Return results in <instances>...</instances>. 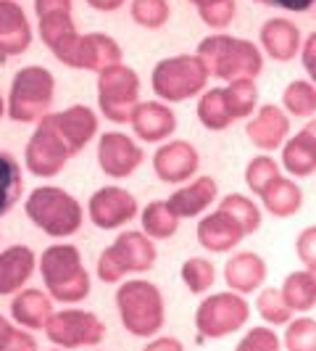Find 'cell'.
Instances as JSON below:
<instances>
[{
  "label": "cell",
  "mask_w": 316,
  "mask_h": 351,
  "mask_svg": "<svg viewBox=\"0 0 316 351\" xmlns=\"http://www.w3.org/2000/svg\"><path fill=\"white\" fill-rule=\"evenodd\" d=\"M198 56L206 61L211 77L235 82V80H259L263 71V56L256 43L243 37L216 35L203 37L198 43Z\"/></svg>",
  "instance_id": "cell-1"
},
{
  "label": "cell",
  "mask_w": 316,
  "mask_h": 351,
  "mask_svg": "<svg viewBox=\"0 0 316 351\" xmlns=\"http://www.w3.org/2000/svg\"><path fill=\"white\" fill-rule=\"evenodd\" d=\"M40 275L45 291L58 304H79L90 293V272L82 264L79 248L71 243L48 246L40 256Z\"/></svg>",
  "instance_id": "cell-2"
},
{
  "label": "cell",
  "mask_w": 316,
  "mask_h": 351,
  "mask_svg": "<svg viewBox=\"0 0 316 351\" xmlns=\"http://www.w3.org/2000/svg\"><path fill=\"white\" fill-rule=\"evenodd\" d=\"M24 214L35 228L58 241L79 232L82 222H85V211L79 206V201L55 185L35 188L24 198Z\"/></svg>",
  "instance_id": "cell-3"
},
{
  "label": "cell",
  "mask_w": 316,
  "mask_h": 351,
  "mask_svg": "<svg viewBox=\"0 0 316 351\" xmlns=\"http://www.w3.org/2000/svg\"><path fill=\"white\" fill-rule=\"evenodd\" d=\"M116 309L124 330L137 338H156L166 322L163 293L150 280H127L116 291Z\"/></svg>",
  "instance_id": "cell-4"
},
{
  "label": "cell",
  "mask_w": 316,
  "mask_h": 351,
  "mask_svg": "<svg viewBox=\"0 0 316 351\" xmlns=\"http://www.w3.org/2000/svg\"><path fill=\"white\" fill-rule=\"evenodd\" d=\"M211 71L198 53L161 58L150 71V88L163 104H182L200 95L209 85Z\"/></svg>",
  "instance_id": "cell-5"
},
{
  "label": "cell",
  "mask_w": 316,
  "mask_h": 351,
  "mask_svg": "<svg viewBox=\"0 0 316 351\" xmlns=\"http://www.w3.org/2000/svg\"><path fill=\"white\" fill-rule=\"evenodd\" d=\"M53 98H55V77L45 66H24L11 80L8 93V114L18 124L40 122L51 114Z\"/></svg>",
  "instance_id": "cell-6"
},
{
  "label": "cell",
  "mask_w": 316,
  "mask_h": 351,
  "mask_svg": "<svg viewBox=\"0 0 316 351\" xmlns=\"http://www.w3.org/2000/svg\"><path fill=\"white\" fill-rule=\"evenodd\" d=\"M156 264V243L142 230H124L119 238L103 248L98 259V280L101 282H122L127 275H140L153 269Z\"/></svg>",
  "instance_id": "cell-7"
},
{
  "label": "cell",
  "mask_w": 316,
  "mask_h": 351,
  "mask_svg": "<svg viewBox=\"0 0 316 351\" xmlns=\"http://www.w3.org/2000/svg\"><path fill=\"white\" fill-rule=\"evenodd\" d=\"M140 106V77L127 64L108 66L98 74V108L108 122L129 124Z\"/></svg>",
  "instance_id": "cell-8"
},
{
  "label": "cell",
  "mask_w": 316,
  "mask_h": 351,
  "mask_svg": "<svg viewBox=\"0 0 316 351\" xmlns=\"http://www.w3.org/2000/svg\"><path fill=\"white\" fill-rule=\"evenodd\" d=\"M248 319H250V304L243 293H235V291L211 293L195 309V330L200 338L216 341L243 330Z\"/></svg>",
  "instance_id": "cell-9"
},
{
  "label": "cell",
  "mask_w": 316,
  "mask_h": 351,
  "mask_svg": "<svg viewBox=\"0 0 316 351\" xmlns=\"http://www.w3.org/2000/svg\"><path fill=\"white\" fill-rule=\"evenodd\" d=\"M45 335L58 349L98 346L105 338V325L95 312L66 306L51 315V319L45 322Z\"/></svg>",
  "instance_id": "cell-10"
},
{
  "label": "cell",
  "mask_w": 316,
  "mask_h": 351,
  "mask_svg": "<svg viewBox=\"0 0 316 351\" xmlns=\"http://www.w3.org/2000/svg\"><path fill=\"white\" fill-rule=\"evenodd\" d=\"M69 158L71 151L66 148V143L40 119L35 135L24 145V164H27V169L35 177H55L66 167Z\"/></svg>",
  "instance_id": "cell-11"
},
{
  "label": "cell",
  "mask_w": 316,
  "mask_h": 351,
  "mask_svg": "<svg viewBox=\"0 0 316 351\" xmlns=\"http://www.w3.org/2000/svg\"><path fill=\"white\" fill-rule=\"evenodd\" d=\"M90 222L101 230H116L124 228L137 217V198L129 193L127 188L119 185H105L98 188L88 201Z\"/></svg>",
  "instance_id": "cell-12"
},
{
  "label": "cell",
  "mask_w": 316,
  "mask_h": 351,
  "mask_svg": "<svg viewBox=\"0 0 316 351\" xmlns=\"http://www.w3.org/2000/svg\"><path fill=\"white\" fill-rule=\"evenodd\" d=\"M42 122L48 124L53 132L66 143L71 156L82 154L85 145L98 135V114L85 104L69 106V108H64V111L48 114Z\"/></svg>",
  "instance_id": "cell-13"
},
{
  "label": "cell",
  "mask_w": 316,
  "mask_h": 351,
  "mask_svg": "<svg viewBox=\"0 0 316 351\" xmlns=\"http://www.w3.org/2000/svg\"><path fill=\"white\" fill-rule=\"evenodd\" d=\"M200 156L190 141H166L153 154V172L161 182L185 185L198 175Z\"/></svg>",
  "instance_id": "cell-14"
},
{
  "label": "cell",
  "mask_w": 316,
  "mask_h": 351,
  "mask_svg": "<svg viewBox=\"0 0 316 351\" xmlns=\"http://www.w3.org/2000/svg\"><path fill=\"white\" fill-rule=\"evenodd\" d=\"M145 161V154L137 143L124 132H103L98 141V167L103 169L105 177L124 180L135 175Z\"/></svg>",
  "instance_id": "cell-15"
},
{
  "label": "cell",
  "mask_w": 316,
  "mask_h": 351,
  "mask_svg": "<svg viewBox=\"0 0 316 351\" xmlns=\"http://www.w3.org/2000/svg\"><path fill=\"white\" fill-rule=\"evenodd\" d=\"M37 29H40V40L45 43V48L64 66H74V56H77V45H79L82 35L77 32V24L71 19V8L37 16Z\"/></svg>",
  "instance_id": "cell-16"
},
{
  "label": "cell",
  "mask_w": 316,
  "mask_h": 351,
  "mask_svg": "<svg viewBox=\"0 0 316 351\" xmlns=\"http://www.w3.org/2000/svg\"><path fill=\"white\" fill-rule=\"evenodd\" d=\"M248 141L253 143L259 151L272 154L282 148L287 138H290V117L287 111L277 104H263L261 108H256V114L248 119L246 124Z\"/></svg>",
  "instance_id": "cell-17"
},
{
  "label": "cell",
  "mask_w": 316,
  "mask_h": 351,
  "mask_svg": "<svg viewBox=\"0 0 316 351\" xmlns=\"http://www.w3.org/2000/svg\"><path fill=\"white\" fill-rule=\"evenodd\" d=\"M129 124L142 143H166L176 132L174 111L163 101H140Z\"/></svg>",
  "instance_id": "cell-18"
},
{
  "label": "cell",
  "mask_w": 316,
  "mask_h": 351,
  "mask_svg": "<svg viewBox=\"0 0 316 351\" xmlns=\"http://www.w3.org/2000/svg\"><path fill=\"white\" fill-rule=\"evenodd\" d=\"M198 243L211 251V254H227L232 248H237V243L246 238V230L237 225V219H232L227 211L216 209L206 214L198 222Z\"/></svg>",
  "instance_id": "cell-19"
},
{
  "label": "cell",
  "mask_w": 316,
  "mask_h": 351,
  "mask_svg": "<svg viewBox=\"0 0 316 351\" xmlns=\"http://www.w3.org/2000/svg\"><path fill=\"white\" fill-rule=\"evenodd\" d=\"M32 45V24L14 0H0V58L21 56Z\"/></svg>",
  "instance_id": "cell-20"
},
{
  "label": "cell",
  "mask_w": 316,
  "mask_h": 351,
  "mask_svg": "<svg viewBox=\"0 0 316 351\" xmlns=\"http://www.w3.org/2000/svg\"><path fill=\"white\" fill-rule=\"evenodd\" d=\"M216 198H219L216 180L200 175V177H193L185 185H179L166 201H169V206H172V211H174L179 219H193V217H200Z\"/></svg>",
  "instance_id": "cell-21"
},
{
  "label": "cell",
  "mask_w": 316,
  "mask_h": 351,
  "mask_svg": "<svg viewBox=\"0 0 316 351\" xmlns=\"http://www.w3.org/2000/svg\"><path fill=\"white\" fill-rule=\"evenodd\" d=\"M266 275H269V267L256 251H237L224 264V282L229 285V291L243 296L256 293L266 282Z\"/></svg>",
  "instance_id": "cell-22"
},
{
  "label": "cell",
  "mask_w": 316,
  "mask_h": 351,
  "mask_svg": "<svg viewBox=\"0 0 316 351\" xmlns=\"http://www.w3.org/2000/svg\"><path fill=\"white\" fill-rule=\"evenodd\" d=\"M37 267V256L29 246H8L0 251V296H16L27 288Z\"/></svg>",
  "instance_id": "cell-23"
},
{
  "label": "cell",
  "mask_w": 316,
  "mask_h": 351,
  "mask_svg": "<svg viewBox=\"0 0 316 351\" xmlns=\"http://www.w3.org/2000/svg\"><path fill=\"white\" fill-rule=\"evenodd\" d=\"M122 48L114 37L103 35V32H90V35L79 37L77 45V56H74V66L71 69H85V71H101L108 66L124 64Z\"/></svg>",
  "instance_id": "cell-24"
},
{
  "label": "cell",
  "mask_w": 316,
  "mask_h": 351,
  "mask_svg": "<svg viewBox=\"0 0 316 351\" xmlns=\"http://www.w3.org/2000/svg\"><path fill=\"white\" fill-rule=\"evenodd\" d=\"M261 48L269 58L274 61H293L303 48V40H300L298 27L285 16H274L269 21H263L261 32Z\"/></svg>",
  "instance_id": "cell-25"
},
{
  "label": "cell",
  "mask_w": 316,
  "mask_h": 351,
  "mask_svg": "<svg viewBox=\"0 0 316 351\" xmlns=\"http://www.w3.org/2000/svg\"><path fill=\"white\" fill-rule=\"evenodd\" d=\"M53 299L48 291H40V288H24L18 291L14 301H11V317L14 322L27 328V330H45V322L51 319Z\"/></svg>",
  "instance_id": "cell-26"
},
{
  "label": "cell",
  "mask_w": 316,
  "mask_h": 351,
  "mask_svg": "<svg viewBox=\"0 0 316 351\" xmlns=\"http://www.w3.org/2000/svg\"><path fill=\"white\" fill-rule=\"evenodd\" d=\"M280 164L290 177H311L316 172V141L306 130L290 135L282 145Z\"/></svg>",
  "instance_id": "cell-27"
},
{
  "label": "cell",
  "mask_w": 316,
  "mask_h": 351,
  "mask_svg": "<svg viewBox=\"0 0 316 351\" xmlns=\"http://www.w3.org/2000/svg\"><path fill=\"white\" fill-rule=\"evenodd\" d=\"M259 198H261L263 209L269 211L272 217H277V219H287V217L298 214L300 206H303V191H300V185L293 177L274 180Z\"/></svg>",
  "instance_id": "cell-28"
},
{
  "label": "cell",
  "mask_w": 316,
  "mask_h": 351,
  "mask_svg": "<svg viewBox=\"0 0 316 351\" xmlns=\"http://www.w3.org/2000/svg\"><path fill=\"white\" fill-rule=\"evenodd\" d=\"M282 296H285V304L295 312V315H308L316 306V280L311 275V269H295L290 272L285 282H282Z\"/></svg>",
  "instance_id": "cell-29"
},
{
  "label": "cell",
  "mask_w": 316,
  "mask_h": 351,
  "mask_svg": "<svg viewBox=\"0 0 316 351\" xmlns=\"http://www.w3.org/2000/svg\"><path fill=\"white\" fill-rule=\"evenodd\" d=\"M179 217H176L169 201H150L140 214V225L142 232L150 238V241H169L174 238V232L179 230Z\"/></svg>",
  "instance_id": "cell-30"
},
{
  "label": "cell",
  "mask_w": 316,
  "mask_h": 351,
  "mask_svg": "<svg viewBox=\"0 0 316 351\" xmlns=\"http://www.w3.org/2000/svg\"><path fill=\"white\" fill-rule=\"evenodd\" d=\"M198 122L203 124L206 130H211V132H222V130H227L229 124L235 122L224 88H211L200 95V101H198Z\"/></svg>",
  "instance_id": "cell-31"
},
{
  "label": "cell",
  "mask_w": 316,
  "mask_h": 351,
  "mask_svg": "<svg viewBox=\"0 0 316 351\" xmlns=\"http://www.w3.org/2000/svg\"><path fill=\"white\" fill-rule=\"evenodd\" d=\"M24 193V177L18 161L8 151H0V217L16 206Z\"/></svg>",
  "instance_id": "cell-32"
},
{
  "label": "cell",
  "mask_w": 316,
  "mask_h": 351,
  "mask_svg": "<svg viewBox=\"0 0 316 351\" xmlns=\"http://www.w3.org/2000/svg\"><path fill=\"white\" fill-rule=\"evenodd\" d=\"M282 108L290 117H314L316 114V85L311 80H293L282 90Z\"/></svg>",
  "instance_id": "cell-33"
},
{
  "label": "cell",
  "mask_w": 316,
  "mask_h": 351,
  "mask_svg": "<svg viewBox=\"0 0 316 351\" xmlns=\"http://www.w3.org/2000/svg\"><path fill=\"white\" fill-rule=\"evenodd\" d=\"M227 104L229 111L237 119H250L259 108V88H256V80H235V82H227Z\"/></svg>",
  "instance_id": "cell-34"
},
{
  "label": "cell",
  "mask_w": 316,
  "mask_h": 351,
  "mask_svg": "<svg viewBox=\"0 0 316 351\" xmlns=\"http://www.w3.org/2000/svg\"><path fill=\"white\" fill-rule=\"evenodd\" d=\"M219 209L227 211L232 219H237V225L246 230V235L250 232H256V230L261 228V219L263 214L259 209V204L253 201V198H248L243 193H229L222 198V204H219Z\"/></svg>",
  "instance_id": "cell-35"
},
{
  "label": "cell",
  "mask_w": 316,
  "mask_h": 351,
  "mask_svg": "<svg viewBox=\"0 0 316 351\" xmlns=\"http://www.w3.org/2000/svg\"><path fill=\"white\" fill-rule=\"evenodd\" d=\"M282 177V164L272 156H253L246 167V185L253 195H261L274 180Z\"/></svg>",
  "instance_id": "cell-36"
},
{
  "label": "cell",
  "mask_w": 316,
  "mask_h": 351,
  "mask_svg": "<svg viewBox=\"0 0 316 351\" xmlns=\"http://www.w3.org/2000/svg\"><path fill=\"white\" fill-rule=\"evenodd\" d=\"M285 351H316V319L308 315L293 317L285 325Z\"/></svg>",
  "instance_id": "cell-37"
},
{
  "label": "cell",
  "mask_w": 316,
  "mask_h": 351,
  "mask_svg": "<svg viewBox=\"0 0 316 351\" xmlns=\"http://www.w3.org/2000/svg\"><path fill=\"white\" fill-rule=\"evenodd\" d=\"M256 312L261 315V319L266 325H287L293 319V309L285 304L280 288H263L256 296Z\"/></svg>",
  "instance_id": "cell-38"
},
{
  "label": "cell",
  "mask_w": 316,
  "mask_h": 351,
  "mask_svg": "<svg viewBox=\"0 0 316 351\" xmlns=\"http://www.w3.org/2000/svg\"><path fill=\"white\" fill-rule=\"evenodd\" d=\"M179 275H182V282L187 285V291L200 296V293H209L211 285L216 282V267L203 256H193L182 264Z\"/></svg>",
  "instance_id": "cell-39"
},
{
  "label": "cell",
  "mask_w": 316,
  "mask_h": 351,
  "mask_svg": "<svg viewBox=\"0 0 316 351\" xmlns=\"http://www.w3.org/2000/svg\"><path fill=\"white\" fill-rule=\"evenodd\" d=\"M169 0H132L129 14L142 29H161L169 21Z\"/></svg>",
  "instance_id": "cell-40"
},
{
  "label": "cell",
  "mask_w": 316,
  "mask_h": 351,
  "mask_svg": "<svg viewBox=\"0 0 316 351\" xmlns=\"http://www.w3.org/2000/svg\"><path fill=\"white\" fill-rule=\"evenodd\" d=\"M235 351H282V338L272 325H256L240 338Z\"/></svg>",
  "instance_id": "cell-41"
},
{
  "label": "cell",
  "mask_w": 316,
  "mask_h": 351,
  "mask_svg": "<svg viewBox=\"0 0 316 351\" xmlns=\"http://www.w3.org/2000/svg\"><path fill=\"white\" fill-rule=\"evenodd\" d=\"M198 16L203 19V24H209L211 29H227L235 19V0H224L211 8H203V11H198Z\"/></svg>",
  "instance_id": "cell-42"
},
{
  "label": "cell",
  "mask_w": 316,
  "mask_h": 351,
  "mask_svg": "<svg viewBox=\"0 0 316 351\" xmlns=\"http://www.w3.org/2000/svg\"><path fill=\"white\" fill-rule=\"evenodd\" d=\"M295 254H298V259L303 262L306 269L316 267V225L298 232V238H295Z\"/></svg>",
  "instance_id": "cell-43"
},
{
  "label": "cell",
  "mask_w": 316,
  "mask_h": 351,
  "mask_svg": "<svg viewBox=\"0 0 316 351\" xmlns=\"http://www.w3.org/2000/svg\"><path fill=\"white\" fill-rule=\"evenodd\" d=\"M0 351H40L37 349V341L32 330H27V328H14V333L8 335V341H5V346Z\"/></svg>",
  "instance_id": "cell-44"
},
{
  "label": "cell",
  "mask_w": 316,
  "mask_h": 351,
  "mask_svg": "<svg viewBox=\"0 0 316 351\" xmlns=\"http://www.w3.org/2000/svg\"><path fill=\"white\" fill-rule=\"evenodd\" d=\"M300 61H303V69L308 74V80L316 85V32L306 37V43L300 48Z\"/></svg>",
  "instance_id": "cell-45"
},
{
  "label": "cell",
  "mask_w": 316,
  "mask_h": 351,
  "mask_svg": "<svg viewBox=\"0 0 316 351\" xmlns=\"http://www.w3.org/2000/svg\"><path fill=\"white\" fill-rule=\"evenodd\" d=\"M142 351H185V346H182V341H176L172 335H158V338H150Z\"/></svg>",
  "instance_id": "cell-46"
},
{
  "label": "cell",
  "mask_w": 316,
  "mask_h": 351,
  "mask_svg": "<svg viewBox=\"0 0 316 351\" xmlns=\"http://www.w3.org/2000/svg\"><path fill=\"white\" fill-rule=\"evenodd\" d=\"M269 8H285V11H308L316 0H256Z\"/></svg>",
  "instance_id": "cell-47"
},
{
  "label": "cell",
  "mask_w": 316,
  "mask_h": 351,
  "mask_svg": "<svg viewBox=\"0 0 316 351\" xmlns=\"http://www.w3.org/2000/svg\"><path fill=\"white\" fill-rule=\"evenodd\" d=\"M64 8H71V0H35L37 16L51 14V11H64Z\"/></svg>",
  "instance_id": "cell-48"
},
{
  "label": "cell",
  "mask_w": 316,
  "mask_h": 351,
  "mask_svg": "<svg viewBox=\"0 0 316 351\" xmlns=\"http://www.w3.org/2000/svg\"><path fill=\"white\" fill-rule=\"evenodd\" d=\"M90 8H95V11H103V14H108V11H116V8H122L124 0H88Z\"/></svg>",
  "instance_id": "cell-49"
},
{
  "label": "cell",
  "mask_w": 316,
  "mask_h": 351,
  "mask_svg": "<svg viewBox=\"0 0 316 351\" xmlns=\"http://www.w3.org/2000/svg\"><path fill=\"white\" fill-rule=\"evenodd\" d=\"M11 333H14V325H11L5 317L0 315V349L5 346V341H8V335H11Z\"/></svg>",
  "instance_id": "cell-50"
},
{
  "label": "cell",
  "mask_w": 316,
  "mask_h": 351,
  "mask_svg": "<svg viewBox=\"0 0 316 351\" xmlns=\"http://www.w3.org/2000/svg\"><path fill=\"white\" fill-rule=\"evenodd\" d=\"M198 11H203V8H211V5H216V3H224V0H190Z\"/></svg>",
  "instance_id": "cell-51"
},
{
  "label": "cell",
  "mask_w": 316,
  "mask_h": 351,
  "mask_svg": "<svg viewBox=\"0 0 316 351\" xmlns=\"http://www.w3.org/2000/svg\"><path fill=\"white\" fill-rule=\"evenodd\" d=\"M303 130H306V132H308V135H311V138H314V141H316V119H308V122H306V127H303Z\"/></svg>",
  "instance_id": "cell-52"
},
{
  "label": "cell",
  "mask_w": 316,
  "mask_h": 351,
  "mask_svg": "<svg viewBox=\"0 0 316 351\" xmlns=\"http://www.w3.org/2000/svg\"><path fill=\"white\" fill-rule=\"evenodd\" d=\"M5 114H8V101H5L3 95H0V119H3Z\"/></svg>",
  "instance_id": "cell-53"
},
{
  "label": "cell",
  "mask_w": 316,
  "mask_h": 351,
  "mask_svg": "<svg viewBox=\"0 0 316 351\" xmlns=\"http://www.w3.org/2000/svg\"><path fill=\"white\" fill-rule=\"evenodd\" d=\"M311 275H314V280H316V267H311Z\"/></svg>",
  "instance_id": "cell-54"
},
{
  "label": "cell",
  "mask_w": 316,
  "mask_h": 351,
  "mask_svg": "<svg viewBox=\"0 0 316 351\" xmlns=\"http://www.w3.org/2000/svg\"><path fill=\"white\" fill-rule=\"evenodd\" d=\"M48 351H69V349H48Z\"/></svg>",
  "instance_id": "cell-55"
}]
</instances>
